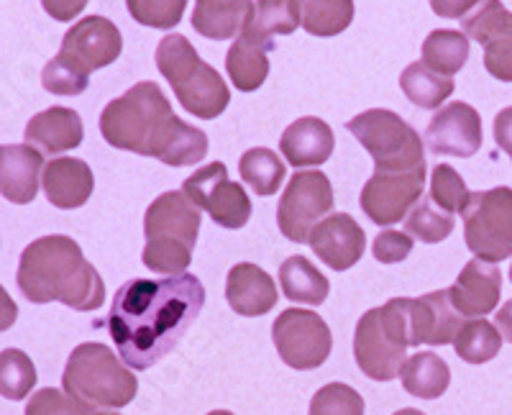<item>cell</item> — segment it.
<instances>
[{
	"label": "cell",
	"mask_w": 512,
	"mask_h": 415,
	"mask_svg": "<svg viewBox=\"0 0 512 415\" xmlns=\"http://www.w3.org/2000/svg\"><path fill=\"white\" fill-rule=\"evenodd\" d=\"M205 287L195 275L128 280L113 295L108 331L128 369L144 372L175 351L203 313Z\"/></svg>",
	"instance_id": "6da1fadb"
},
{
	"label": "cell",
	"mask_w": 512,
	"mask_h": 415,
	"mask_svg": "<svg viewBox=\"0 0 512 415\" xmlns=\"http://www.w3.org/2000/svg\"><path fill=\"white\" fill-rule=\"evenodd\" d=\"M100 134L121 152L154 157L167 167H192L208 157V136L175 116L157 82L144 80L100 113Z\"/></svg>",
	"instance_id": "7a4b0ae2"
},
{
	"label": "cell",
	"mask_w": 512,
	"mask_h": 415,
	"mask_svg": "<svg viewBox=\"0 0 512 415\" xmlns=\"http://www.w3.org/2000/svg\"><path fill=\"white\" fill-rule=\"evenodd\" d=\"M18 290L34 305L62 303L80 313L105 303V282L70 236L52 234L31 241L21 252Z\"/></svg>",
	"instance_id": "3957f363"
},
{
	"label": "cell",
	"mask_w": 512,
	"mask_h": 415,
	"mask_svg": "<svg viewBox=\"0 0 512 415\" xmlns=\"http://www.w3.org/2000/svg\"><path fill=\"white\" fill-rule=\"evenodd\" d=\"M200 208L182 190L162 193L144 216V267L164 277L185 275L200 234Z\"/></svg>",
	"instance_id": "277c9868"
},
{
	"label": "cell",
	"mask_w": 512,
	"mask_h": 415,
	"mask_svg": "<svg viewBox=\"0 0 512 415\" xmlns=\"http://www.w3.org/2000/svg\"><path fill=\"white\" fill-rule=\"evenodd\" d=\"M157 67L172 85L180 106L203 121L221 116L231 103L226 80L200 59L190 39L182 34H167L157 47Z\"/></svg>",
	"instance_id": "5b68a950"
},
{
	"label": "cell",
	"mask_w": 512,
	"mask_h": 415,
	"mask_svg": "<svg viewBox=\"0 0 512 415\" xmlns=\"http://www.w3.org/2000/svg\"><path fill=\"white\" fill-rule=\"evenodd\" d=\"M413 346L408 298H392L382 308L367 310L356 323L354 359L369 380L390 382L408 362Z\"/></svg>",
	"instance_id": "8992f818"
},
{
	"label": "cell",
	"mask_w": 512,
	"mask_h": 415,
	"mask_svg": "<svg viewBox=\"0 0 512 415\" xmlns=\"http://www.w3.org/2000/svg\"><path fill=\"white\" fill-rule=\"evenodd\" d=\"M67 395L82 400L90 408H126L139 392L134 372L113 354L111 346L88 341L80 344L67 359L62 375Z\"/></svg>",
	"instance_id": "52a82bcc"
},
{
	"label": "cell",
	"mask_w": 512,
	"mask_h": 415,
	"mask_svg": "<svg viewBox=\"0 0 512 415\" xmlns=\"http://www.w3.org/2000/svg\"><path fill=\"white\" fill-rule=\"evenodd\" d=\"M346 129L374 159V172H413L425 167L420 134L387 108L359 113L346 123Z\"/></svg>",
	"instance_id": "ba28073f"
},
{
	"label": "cell",
	"mask_w": 512,
	"mask_h": 415,
	"mask_svg": "<svg viewBox=\"0 0 512 415\" xmlns=\"http://www.w3.org/2000/svg\"><path fill=\"white\" fill-rule=\"evenodd\" d=\"M461 216L466 249L474 257L489 264L512 257V188L472 193Z\"/></svg>",
	"instance_id": "9c48e42d"
},
{
	"label": "cell",
	"mask_w": 512,
	"mask_h": 415,
	"mask_svg": "<svg viewBox=\"0 0 512 415\" xmlns=\"http://www.w3.org/2000/svg\"><path fill=\"white\" fill-rule=\"evenodd\" d=\"M333 211V185L320 170L295 172L277 205V226L295 244H308L313 228Z\"/></svg>",
	"instance_id": "30bf717a"
},
{
	"label": "cell",
	"mask_w": 512,
	"mask_h": 415,
	"mask_svg": "<svg viewBox=\"0 0 512 415\" xmlns=\"http://www.w3.org/2000/svg\"><path fill=\"white\" fill-rule=\"evenodd\" d=\"M272 341L282 362L297 372L326 364L333 349L331 328L313 310L287 308L272 323Z\"/></svg>",
	"instance_id": "8fae6325"
},
{
	"label": "cell",
	"mask_w": 512,
	"mask_h": 415,
	"mask_svg": "<svg viewBox=\"0 0 512 415\" xmlns=\"http://www.w3.org/2000/svg\"><path fill=\"white\" fill-rule=\"evenodd\" d=\"M182 193L228 231L244 228L251 218V200L239 182L228 177L226 164L210 162L182 182Z\"/></svg>",
	"instance_id": "7c38bea8"
},
{
	"label": "cell",
	"mask_w": 512,
	"mask_h": 415,
	"mask_svg": "<svg viewBox=\"0 0 512 415\" xmlns=\"http://www.w3.org/2000/svg\"><path fill=\"white\" fill-rule=\"evenodd\" d=\"M123 52V36L111 18L88 16L77 21L62 39L57 59L72 67L77 75L88 77L95 70L113 65Z\"/></svg>",
	"instance_id": "4fadbf2b"
},
{
	"label": "cell",
	"mask_w": 512,
	"mask_h": 415,
	"mask_svg": "<svg viewBox=\"0 0 512 415\" xmlns=\"http://www.w3.org/2000/svg\"><path fill=\"white\" fill-rule=\"evenodd\" d=\"M425 172L428 167H418L413 172H374L361 190V211L377 226H392L405 221L415 203L423 198Z\"/></svg>",
	"instance_id": "5bb4252c"
},
{
	"label": "cell",
	"mask_w": 512,
	"mask_h": 415,
	"mask_svg": "<svg viewBox=\"0 0 512 415\" xmlns=\"http://www.w3.org/2000/svg\"><path fill=\"white\" fill-rule=\"evenodd\" d=\"M461 29L484 47L489 75L512 82V11L502 6V0H482L474 13L461 18Z\"/></svg>",
	"instance_id": "9a60e30c"
},
{
	"label": "cell",
	"mask_w": 512,
	"mask_h": 415,
	"mask_svg": "<svg viewBox=\"0 0 512 415\" xmlns=\"http://www.w3.org/2000/svg\"><path fill=\"white\" fill-rule=\"evenodd\" d=\"M482 139V116L461 100L438 108L425 129V147L438 157H474L482 149Z\"/></svg>",
	"instance_id": "2e32d148"
},
{
	"label": "cell",
	"mask_w": 512,
	"mask_h": 415,
	"mask_svg": "<svg viewBox=\"0 0 512 415\" xmlns=\"http://www.w3.org/2000/svg\"><path fill=\"white\" fill-rule=\"evenodd\" d=\"M308 244L318 254L320 262L336 272H346L364 257L367 236H364V228L354 221V216L333 213L313 228Z\"/></svg>",
	"instance_id": "e0dca14e"
},
{
	"label": "cell",
	"mask_w": 512,
	"mask_h": 415,
	"mask_svg": "<svg viewBox=\"0 0 512 415\" xmlns=\"http://www.w3.org/2000/svg\"><path fill=\"white\" fill-rule=\"evenodd\" d=\"M410 331L413 346H446L454 344L461 323V313L451 303L448 290H436L423 298H408Z\"/></svg>",
	"instance_id": "ac0fdd59"
},
{
	"label": "cell",
	"mask_w": 512,
	"mask_h": 415,
	"mask_svg": "<svg viewBox=\"0 0 512 415\" xmlns=\"http://www.w3.org/2000/svg\"><path fill=\"white\" fill-rule=\"evenodd\" d=\"M451 303L466 318H484L497 308L502 295V272L497 264L472 259L448 287Z\"/></svg>",
	"instance_id": "d6986e66"
},
{
	"label": "cell",
	"mask_w": 512,
	"mask_h": 415,
	"mask_svg": "<svg viewBox=\"0 0 512 415\" xmlns=\"http://www.w3.org/2000/svg\"><path fill=\"white\" fill-rule=\"evenodd\" d=\"M44 154L31 144H0V195L13 205L34 203Z\"/></svg>",
	"instance_id": "ffe728a7"
},
{
	"label": "cell",
	"mask_w": 512,
	"mask_h": 415,
	"mask_svg": "<svg viewBox=\"0 0 512 415\" xmlns=\"http://www.w3.org/2000/svg\"><path fill=\"white\" fill-rule=\"evenodd\" d=\"M44 195L59 211H75L88 203L95 190V177L88 162L75 157H57L41 175Z\"/></svg>",
	"instance_id": "44dd1931"
},
{
	"label": "cell",
	"mask_w": 512,
	"mask_h": 415,
	"mask_svg": "<svg viewBox=\"0 0 512 415\" xmlns=\"http://www.w3.org/2000/svg\"><path fill=\"white\" fill-rule=\"evenodd\" d=\"M226 300L236 316L259 318L267 316L277 305V285L262 267L241 262L231 267L226 277Z\"/></svg>",
	"instance_id": "7402d4cb"
},
{
	"label": "cell",
	"mask_w": 512,
	"mask_h": 415,
	"mask_svg": "<svg viewBox=\"0 0 512 415\" xmlns=\"http://www.w3.org/2000/svg\"><path fill=\"white\" fill-rule=\"evenodd\" d=\"M336 149V136L323 118L303 116L290 123L280 139V152L295 170L320 167L331 159Z\"/></svg>",
	"instance_id": "603a6c76"
},
{
	"label": "cell",
	"mask_w": 512,
	"mask_h": 415,
	"mask_svg": "<svg viewBox=\"0 0 512 415\" xmlns=\"http://www.w3.org/2000/svg\"><path fill=\"white\" fill-rule=\"evenodd\" d=\"M26 144L47 154H64L77 149L85 139V126H82L80 113L72 108L52 106L47 111L36 113L24 131Z\"/></svg>",
	"instance_id": "cb8c5ba5"
},
{
	"label": "cell",
	"mask_w": 512,
	"mask_h": 415,
	"mask_svg": "<svg viewBox=\"0 0 512 415\" xmlns=\"http://www.w3.org/2000/svg\"><path fill=\"white\" fill-rule=\"evenodd\" d=\"M272 44L239 34L226 54V72L239 93H254L269 77V52Z\"/></svg>",
	"instance_id": "d4e9b609"
},
{
	"label": "cell",
	"mask_w": 512,
	"mask_h": 415,
	"mask_svg": "<svg viewBox=\"0 0 512 415\" xmlns=\"http://www.w3.org/2000/svg\"><path fill=\"white\" fill-rule=\"evenodd\" d=\"M254 0H195L192 29L213 41H226L241 34Z\"/></svg>",
	"instance_id": "484cf974"
},
{
	"label": "cell",
	"mask_w": 512,
	"mask_h": 415,
	"mask_svg": "<svg viewBox=\"0 0 512 415\" xmlns=\"http://www.w3.org/2000/svg\"><path fill=\"white\" fill-rule=\"evenodd\" d=\"M280 285L287 300L303 305H323L331 293L328 277L308 257H300V254L282 262Z\"/></svg>",
	"instance_id": "4316f807"
},
{
	"label": "cell",
	"mask_w": 512,
	"mask_h": 415,
	"mask_svg": "<svg viewBox=\"0 0 512 415\" xmlns=\"http://www.w3.org/2000/svg\"><path fill=\"white\" fill-rule=\"evenodd\" d=\"M402 387L420 400H438L451 385V369L433 351H418L400 372Z\"/></svg>",
	"instance_id": "83f0119b"
},
{
	"label": "cell",
	"mask_w": 512,
	"mask_h": 415,
	"mask_svg": "<svg viewBox=\"0 0 512 415\" xmlns=\"http://www.w3.org/2000/svg\"><path fill=\"white\" fill-rule=\"evenodd\" d=\"M300 26L310 36H328L344 34L354 21V0H292Z\"/></svg>",
	"instance_id": "f1b7e54d"
},
{
	"label": "cell",
	"mask_w": 512,
	"mask_h": 415,
	"mask_svg": "<svg viewBox=\"0 0 512 415\" xmlns=\"http://www.w3.org/2000/svg\"><path fill=\"white\" fill-rule=\"evenodd\" d=\"M297 26H300V18L292 0H254L241 34L274 47V36L292 34Z\"/></svg>",
	"instance_id": "f546056e"
},
{
	"label": "cell",
	"mask_w": 512,
	"mask_h": 415,
	"mask_svg": "<svg viewBox=\"0 0 512 415\" xmlns=\"http://www.w3.org/2000/svg\"><path fill=\"white\" fill-rule=\"evenodd\" d=\"M400 88L413 106L436 111V108H441L443 100L451 98L456 85L454 77L438 75V72L428 70L423 62H413V65H408L402 70Z\"/></svg>",
	"instance_id": "4dcf8cb0"
},
{
	"label": "cell",
	"mask_w": 512,
	"mask_h": 415,
	"mask_svg": "<svg viewBox=\"0 0 512 415\" xmlns=\"http://www.w3.org/2000/svg\"><path fill=\"white\" fill-rule=\"evenodd\" d=\"M469 59V36L464 31L436 29L423 41V65L438 75L454 77Z\"/></svg>",
	"instance_id": "1f68e13d"
},
{
	"label": "cell",
	"mask_w": 512,
	"mask_h": 415,
	"mask_svg": "<svg viewBox=\"0 0 512 415\" xmlns=\"http://www.w3.org/2000/svg\"><path fill=\"white\" fill-rule=\"evenodd\" d=\"M239 172L241 177H244L246 185H249L259 198H269V195L277 193L287 175L285 162H282L272 149L264 147H254L249 149V152L241 154Z\"/></svg>",
	"instance_id": "d6a6232c"
},
{
	"label": "cell",
	"mask_w": 512,
	"mask_h": 415,
	"mask_svg": "<svg viewBox=\"0 0 512 415\" xmlns=\"http://www.w3.org/2000/svg\"><path fill=\"white\" fill-rule=\"evenodd\" d=\"M454 349L466 364L492 362L502 349V334L497 331V326H492L484 318H472L459 328Z\"/></svg>",
	"instance_id": "836d02e7"
},
{
	"label": "cell",
	"mask_w": 512,
	"mask_h": 415,
	"mask_svg": "<svg viewBox=\"0 0 512 415\" xmlns=\"http://www.w3.org/2000/svg\"><path fill=\"white\" fill-rule=\"evenodd\" d=\"M454 226L456 218L443 211L441 205L433 203L431 195H423L405 218V231L423 244H441L443 239L451 236Z\"/></svg>",
	"instance_id": "e575fe53"
},
{
	"label": "cell",
	"mask_w": 512,
	"mask_h": 415,
	"mask_svg": "<svg viewBox=\"0 0 512 415\" xmlns=\"http://www.w3.org/2000/svg\"><path fill=\"white\" fill-rule=\"evenodd\" d=\"M36 387V367L21 349L0 351V395L6 400H26Z\"/></svg>",
	"instance_id": "d590c367"
},
{
	"label": "cell",
	"mask_w": 512,
	"mask_h": 415,
	"mask_svg": "<svg viewBox=\"0 0 512 415\" xmlns=\"http://www.w3.org/2000/svg\"><path fill=\"white\" fill-rule=\"evenodd\" d=\"M431 200L436 205H441L443 211H448L451 216L456 213H464L472 193L466 188V182L461 180L459 172L451 167V164H436L431 172Z\"/></svg>",
	"instance_id": "8d00e7d4"
},
{
	"label": "cell",
	"mask_w": 512,
	"mask_h": 415,
	"mask_svg": "<svg viewBox=\"0 0 512 415\" xmlns=\"http://www.w3.org/2000/svg\"><path fill=\"white\" fill-rule=\"evenodd\" d=\"M126 8L136 24L146 29L169 31L180 26L187 0H126Z\"/></svg>",
	"instance_id": "74e56055"
},
{
	"label": "cell",
	"mask_w": 512,
	"mask_h": 415,
	"mask_svg": "<svg viewBox=\"0 0 512 415\" xmlns=\"http://www.w3.org/2000/svg\"><path fill=\"white\" fill-rule=\"evenodd\" d=\"M308 415H364V398L344 382H331L315 392Z\"/></svg>",
	"instance_id": "f35d334b"
},
{
	"label": "cell",
	"mask_w": 512,
	"mask_h": 415,
	"mask_svg": "<svg viewBox=\"0 0 512 415\" xmlns=\"http://www.w3.org/2000/svg\"><path fill=\"white\" fill-rule=\"evenodd\" d=\"M26 415H93V408L82 400L72 398L57 387H44L34 392L26 405Z\"/></svg>",
	"instance_id": "ab89813d"
},
{
	"label": "cell",
	"mask_w": 512,
	"mask_h": 415,
	"mask_svg": "<svg viewBox=\"0 0 512 415\" xmlns=\"http://www.w3.org/2000/svg\"><path fill=\"white\" fill-rule=\"evenodd\" d=\"M41 85H44V90H49L54 95H82L88 90L90 80L77 75L72 67L64 65L62 59L54 57L49 59L44 72H41Z\"/></svg>",
	"instance_id": "60d3db41"
},
{
	"label": "cell",
	"mask_w": 512,
	"mask_h": 415,
	"mask_svg": "<svg viewBox=\"0 0 512 415\" xmlns=\"http://www.w3.org/2000/svg\"><path fill=\"white\" fill-rule=\"evenodd\" d=\"M374 259L382 264H397L413 252V236L408 231H382L372 244Z\"/></svg>",
	"instance_id": "b9f144b4"
},
{
	"label": "cell",
	"mask_w": 512,
	"mask_h": 415,
	"mask_svg": "<svg viewBox=\"0 0 512 415\" xmlns=\"http://www.w3.org/2000/svg\"><path fill=\"white\" fill-rule=\"evenodd\" d=\"M88 3L90 0H41L44 11H47L54 21H59V24H70L72 18H77L85 8H88Z\"/></svg>",
	"instance_id": "7bdbcfd3"
},
{
	"label": "cell",
	"mask_w": 512,
	"mask_h": 415,
	"mask_svg": "<svg viewBox=\"0 0 512 415\" xmlns=\"http://www.w3.org/2000/svg\"><path fill=\"white\" fill-rule=\"evenodd\" d=\"M482 0H431V8L441 18H466Z\"/></svg>",
	"instance_id": "ee69618b"
},
{
	"label": "cell",
	"mask_w": 512,
	"mask_h": 415,
	"mask_svg": "<svg viewBox=\"0 0 512 415\" xmlns=\"http://www.w3.org/2000/svg\"><path fill=\"white\" fill-rule=\"evenodd\" d=\"M495 141L497 147L512 159V106L502 108L495 118Z\"/></svg>",
	"instance_id": "f6af8a7d"
},
{
	"label": "cell",
	"mask_w": 512,
	"mask_h": 415,
	"mask_svg": "<svg viewBox=\"0 0 512 415\" xmlns=\"http://www.w3.org/2000/svg\"><path fill=\"white\" fill-rule=\"evenodd\" d=\"M16 318H18V305L13 303L11 295L6 293V287L0 285V334L8 331V328L16 323Z\"/></svg>",
	"instance_id": "bcb514c9"
},
{
	"label": "cell",
	"mask_w": 512,
	"mask_h": 415,
	"mask_svg": "<svg viewBox=\"0 0 512 415\" xmlns=\"http://www.w3.org/2000/svg\"><path fill=\"white\" fill-rule=\"evenodd\" d=\"M495 323H497V331L502 334V339L512 344V300H507V303L497 310Z\"/></svg>",
	"instance_id": "7dc6e473"
},
{
	"label": "cell",
	"mask_w": 512,
	"mask_h": 415,
	"mask_svg": "<svg viewBox=\"0 0 512 415\" xmlns=\"http://www.w3.org/2000/svg\"><path fill=\"white\" fill-rule=\"evenodd\" d=\"M392 415H425V413H420V410H415V408H402Z\"/></svg>",
	"instance_id": "c3c4849f"
},
{
	"label": "cell",
	"mask_w": 512,
	"mask_h": 415,
	"mask_svg": "<svg viewBox=\"0 0 512 415\" xmlns=\"http://www.w3.org/2000/svg\"><path fill=\"white\" fill-rule=\"evenodd\" d=\"M93 415H121V413H116V410H100V413H93Z\"/></svg>",
	"instance_id": "681fc988"
},
{
	"label": "cell",
	"mask_w": 512,
	"mask_h": 415,
	"mask_svg": "<svg viewBox=\"0 0 512 415\" xmlns=\"http://www.w3.org/2000/svg\"><path fill=\"white\" fill-rule=\"evenodd\" d=\"M208 415H233L231 410H213V413H208Z\"/></svg>",
	"instance_id": "f907efd6"
},
{
	"label": "cell",
	"mask_w": 512,
	"mask_h": 415,
	"mask_svg": "<svg viewBox=\"0 0 512 415\" xmlns=\"http://www.w3.org/2000/svg\"><path fill=\"white\" fill-rule=\"evenodd\" d=\"M510 282H512V264H510Z\"/></svg>",
	"instance_id": "816d5d0a"
}]
</instances>
